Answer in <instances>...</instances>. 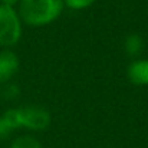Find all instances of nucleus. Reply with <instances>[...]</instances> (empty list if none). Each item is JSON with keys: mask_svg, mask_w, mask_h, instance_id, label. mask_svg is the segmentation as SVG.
Returning a JSON list of instances; mask_svg holds the SVG:
<instances>
[{"mask_svg": "<svg viewBox=\"0 0 148 148\" xmlns=\"http://www.w3.org/2000/svg\"><path fill=\"white\" fill-rule=\"evenodd\" d=\"M63 9V0H22L20 16L30 26L53 22Z\"/></svg>", "mask_w": 148, "mask_h": 148, "instance_id": "nucleus-1", "label": "nucleus"}, {"mask_svg": "<svg viewBox=\"0 0 148 148\" xmlns=\"http://www.w3.org/2000/svg\"><path fill=\"white\" fill-rule=\"evenodd\" d=\"M22 35V27L17 14L9 6H0V45L12 46L17 43Z\"/></svg>", "mask_w": 148, "mask_h": 148, "instance_id": "nucleus-2", "label": "nucleus"}, {"mask_svg": "<svg viewBox=\"0 0 148 148\" xmlns=\"http://www.w3.org/2000/svg\"><path fill=\"white\" fill-rule=\"evenodd\" d=\"M17 1H19V0H1L3 6H9V7H13Z\"/></svg>", "mask_w": 148, "mask_h": 148, "instance_id": "nucleus-10", "label": "nucleus"}, {"mask_svg": "<svg viewBox=\"0 0 148 148\" xmlns=\"http://www.w3.org/2000/svg\"><path fill=\"white\" fill-rule=\"evenodd\" d=\"M128 78L135 85H148V60H137L128 68Z\"/></svg>", "mask_w": 148, "mask_h": 148, "instance_id": "nucleus-5", "label": "nucleus"}, {"mask_svg": "<svg viewBox=\"0 0 148 148\" xmlns=\"http://www.w3.org/2000/svg\"><path fill=\"white\" fill-rule=\"evenodd\" d=\"M20 127H26L29 130H46L50 124L49 112L39 106H27L17 109Z\"/></svg>", "mask_w": 148, "mask_h": 148, "instance_id": "nucleus-3", "label": "nucleus"}, {"mask_svg": "<svg viewBox=\"0 0 148 148\" xmlns=\"http://www.w3.org/2000/svg\"><path fill=\"white\" fill-rule=\"evenodd\" d=\"M12 131H13V128H12L10 124L6 121V118H4V116H0V140L6 138Z\"/></svg>", "mask_w": 148, "mask_h": 148, "instance_id": "nucleus-9", "label": "nucleus"}, {"mask_svg": "<svg viewBox=\"0 0 148 148\" xmlns=\"http://www.w3.org/2000/svg\"><path fill=\"white\" fill-rule=\"evenodd\" d=\"M12 148H42V145L36 138L25 135V137L16 138L12 144Z\"/></svg>", "mask_w": 148, "mask_h": 148, "instance_id": "nucleus-7", "label": "nucleus"}, {"mask_svg": "<svg viewBox=\"0 0 148 148\" xmlns=\"http://www.w3.org/2000/svg\"><path fill=\"white\" fill-rule=\"evenodd\" d=\"M143 49V40L138 35H130L125 39V50L128 52V55L135 56L138 55Z\"/></svg>", "mask_w": 148, "mask_h": 148, "instance_id": "nucleus-6", "label": "nucleus"}, {"mask_svg": "<svg viewBox=\"0 0 148 148\" xmlns=\"http://www.w3.org/2000/svg\"><path fill=\"white\" fill-rule=\"evenodd\" d=\"M66 6H69L71 9H85L88 6H91L95 0H65Z\"/></svg>", "mask_w": 148, "mask_h": 148, "instance_id": "nucleus-8", "label": "nucleus"}, {"mask_svg": "<svg viewBox=\"0 0 148 148\" xmlns=\"http://www.w3.org/2000/svg\"><path fill=\"white\" fill-rule=\"evenodd\" d=\"M19 68L17 56L10 50L0 52V82L9 81Z\"/></svg>", "mask_w": 148, "mask_h": 148, "instance_id": "nucleus-4", "label": "nucleus"}]
</instances>
